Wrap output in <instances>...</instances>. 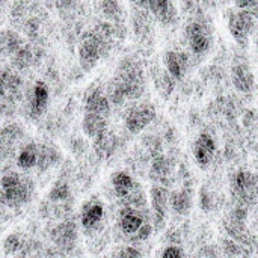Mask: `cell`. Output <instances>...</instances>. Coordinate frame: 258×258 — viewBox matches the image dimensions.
Listing matches in <instances>:
<instances>
[{"label":"cell","mask_w":258,"mask_h":258,"mask_svg":"<svg viewBox=\"0 0 258 258\" xmlns=\"http://www.w3.org/2000/svg\"><path fill=\"white\" fill-rule=\"evenodd\" d=\"M150 200H151V209L154 215V227L157 230H162L168 218V209L171 206L169 203L171 194L163 186H153L150 190Z\"/></svg>","instance_id":"cell-7"},{"label":"cell","mask_w":258,"mask_h":258,"mask_svg":"<svg viewBox=\"0 0 258 258\" xmlns=\"http://www.w3.org/2000/svg\"><path fill=\"white\" fill-rule=\"evenodd\" d=\"M236 6L237 9L248 11L258 18V0H236Z\"/></svg>","instance_id":"cell-32"},{"label":"cell","mask_w":258,"mask_h":258,"mask_svg":"<svg viewBox=\"0 0 258 258\" xmlns=\"http://www.w3.org/2000/svg\"><path fill=\"white\" fill-rule=\"evenodd\" d=\"M257 228H258V221H257Z\"/></svg>","instance_id":"cell-39"},{"label":"cell","mask_w":258,"mask_h":258,"mask_svg":"<svg viewBox=\"0 0 258 258\" xmlns=\"http://www.w3.org/2000/svg\"><path fill=\"white\" fill-rule=\"evenodd\" d=\"M59 160H60V154L56 147L48 145V144L39 145V156H38V165H36L39 172H44L53 168L54 165L59 163Z\"/></svg>","instance_id":"cell-22"},{"label":"cell","mask_w":258,"mask_h":258,"mask_svg":"<svg viewBox=\"0 0 258 258\" xmlns=\"http://www.w3.org/2000/svg\"><path fill=\"white\" fill-rule=\"evenodd\" d=\"M171 209L178 215H187L192 209V192L190 189H181L171 194Z\"/></svg>","instance_id":"cell-23"},{"label":"cell","mask_w":258,"mask_h":258,"mask_svg":"<svg viewBox=\"0 0 258 258\" xmlns=\"http://www.w3.org/2000/svg\"><path fill=\"white\" fill-rule=\"evenodd\" d=\"M51 240L60 251L68 252L73 249L77 242V227L74 221H65L54 227L51 231Z\"/></svg>","instance_id":"cell-10"},{"label":"cell","mask_w":258,"mask_h":258,"mask_svg":"<svg viewBox=\"0 0 258 258\" xmlns=\"http://www.w3.org/2000/svg\"><path fill=\"white\" fill-rule=\"evenodd\" d=\"M82 128L88 138L95 139L107 132V116L95 112H86L82 121Z\"/></svg>","instance_id":"cell-17"},{"label":"cell","mask_w":258,"mask_h":258,"mask_svg":"<svg viewBox=\"0 0 258 258\" xmlns=\"http://www.w3.org/2000/svg\"><path fill=\"white\" fill-rule=\"evenodd\" d=\"M225 230L228 236L239 243L245 245L248 242L249 236L246 230V209L243 206H239L230 213L228 219L225 221Z\"/></svg>","instance_id":"cell-8"},{"label":"cell","mask_w":258,"mask_h":258,"mask_svg":"<svg viewBox=\"0 0 258 258\" xmlns=\"http://www.w3.org/2000/svg\"><path fill=\"white\" fill-rule=\"evenodd\" d=\"M104 219V206L98 200H91L88 201L80 215V222L85 230H95Z\"/></svg>","instance_id":"cell-15"},{"label":"cell","mask_w":258,"mask_h":258,"mask_svg":"<svg viewBox=\"0 0 258 258\" xmlns=\"http://www.w3.org/2000/svg\"><path fill=\"white\" fill-rule=\"evenodd\" d=\"M148 9L163 24H172L175 21V9L171 0H150Z\"/></svg>","instance_id":"cell-20"},{"label":"cell","mask_w":258,"mask_h":258,"mask_svg":"<svg viewBox=\"0 0 258 258\" xmlns=\"http://www.w3.org/2000/svg\"><path fill=\"white\" fill-rule=\"evenodd\" d=\"M224 249H225V252L230 254V255H243V254H246V252L243 251L242 243H239V242L234 240V239L225 240V242H224Z\"/></svg>","instance_id":"cell-31"},{"label":"cell","mask_w":258,"mask_h":258,"mask_svg":"<svg viewBox=\"0 0 258 258\" xmlns=\"http://www.w3.org/2000/svg\"><path fill=\"white\" fill-rule=\"evenodd\" d=\"M147 224L141 210L133 206H128L122 210L119 216V228L127 236H135L141 231V228Z\"/></svg>","instance_id":"cell-13"},{"label":"cell","mask_w":258,"mask_h":258,"mask_svg":"<svg viewBox=\"0 0 258 258\" xmlns=\"http://www.w3.org/2000/svg\"><path fill=\"white\" fill-rule=\"evenodd\" d=\"M38 156H39V145L35 142H29L24 145L18 156H17V166L23 171H29L32 168H36L38 165Z\"/></svg>","instance_id":"cell-21"},{"label":"cell","mask_w":258,"mask_h":258,"mask_svg":"<svg viewBox=\"0 0 258 258\" xmlns=\"http://www.w3.org/2000/svg\"><path fill=\"white\" fill-rule=\"evenodd\" d=\"M33 194V183L30 178L18 172H6L2 177V203L9 209H17L26 204Z\"/></svg>","instance_id":"cell-2"},{"label":"cell","mask_w":258,"mask_h":258,"mask_svg":"<svg viewBox=\"0 0 258 258\" xmlns=\"http://www.w3.org/2000/svg\"><path fill=\"white\" fill-rule=\"evenodd\" d=\"M107 45L109 42L103 39L97 32L88 33L79 45V62L82 68L85 71L92 70L98 63L101 56L104 54Z\"/></svg>","instance_id":"cell-4"},{"label":"cell","mask_w":258,"mask_h":258,"mask_svg":"<svg viewBox=\"0 0 258 258\" xmlns=\"http://www.w3.org/2000/svg\"><path fill=\"white\" fill-rule=\"evenodd\" d=\"M21 88V79L18 74H15L12 70H3L2 71V98L3 103L12 101Z\"/></svg>","instance_id":"cell-19"},{"label":"cell","mask_w":258,"mask_h":258,"mask_svg":"<svg viewBox=\"0 0 258 258\" xmlns=\"http://www.w3.org/2000/svg\"><path fill=\"white\" fill-rule=\"evenodd\" d=\"M192 151H194V157H195L197 165L200 168L206 169L212 163V160L216 154V142L209 133H201L195 139Z\"/></svg>","instance_id":"cell-9"},{"label":"cell","mask_w":258,"mask_h":258,"mask_svg":"<svg viewBox=\"0 0 258 258\" xmlns=\"http://www.w3.org/2000/svg\"><path fill=\"white\" fill-rule=\"evenodd\" d=\"M231 80L234 88L242 94H249L254 89L255 79L249 68V63L246 60H237L234 62L231 68Z\"/></svg>","instance_id":"cell-12"},{"label":"cell","mask_w":258,"mask_h":258,"mask_svg":"<svg viewBox=\"0 0 258 258\" xmlns=\"http://www.w3.org/2000/svg\"><path fill=\"white\" fill-rule=\"evenodd\" d=\"M47 198L51 201V203H65L71 198V189L70 186L65 183V181H56L53 184V187L50 189Z\"/></svg>","instance_id":"cell-26"},{"label":"cell","mask_w":258,"mask_h":258,"mask_svg":"<svg viewBox=\"0 0 258 258\" xmlns=\"http://www.w3.org/2000/svg\"><path fill=\"white\" fill-rule=\"evenodd\" d=\"M257 48H258V39H257Z\"/></svg>","instance_id":"cell-38"},{"label":"cell","mask_w":258,"mask_h":258,"mask_svg":"<svg viewBox=\"0 0 258 258\" xmlns=\"http://www.w3.org/2000/svg\"><path fill=\"white\" fill-rule=\"evenodd\" d=\"M132 3H135L138 8H145V6H148V2L150 0H130Z\"/></svg>","instance_id":"cell-36"},{"label":"cell","mask_w":258,"mask_h":258,"mask_svg":"<svg viewBox=\"0 0 258 258\" xmlns=\"http://www.w3.org/2000/svg\"><path fill=\"white\" fill-rule=\"evenodd\" d=\"M186 36L189 47L195 54H203L210 48V35L203 23L192 21L186 27Z\"/></svg>","instance_id":"cell-11"},{"label":"cell","mask_w":258,"mask_h":258,"mask_svg":"<svg viewBox=\"0 0 258 258\" xmlns=\"http://www.w3.org/2000/svg\"><path fill=\"white\" fill-rule=\"evenodd\" d=\"M156 118V109L154 106L148 104V103H142V104H136L133 106L127 113H125V128L133 133L138 135L141 132H144Z\"/></svg>","instance_id":"cell-6"},{"label":"cell","mask_w":258,"mask_h":258,"mask_svg":"<svg viewBox=\"0 0 258 258\" xmlns=\"http://www.w3.org/2000/svg\"><path fill=\"white\" fill-rule=\"evenodd\" d=\"M21 39L17 33L5 30L2 35V48L6 54H15L21 48Z\"/></svg>","instance_id":"cell-27"},{"label":"cell","mask_w":258,"mask_h":258,"mask_svg":"<svg viewBox=\"0 0 258 258\" xmlns=\"http://www.w3.org/2000/svg\"><path fill=\"white\" fill-rule=\"evenodd\" d=\"M171 175V163L168 159L159 156L154 159L153 165H151V177L157 181H165V178H168Z\"/></svg>","instance_id":"cell-25"},{"label":"cell","mask_w":258,"mask_h":258,"mask_svg":"<svg viewBox=\"0 0 258 258\" xmlns=\"http://www.w3.org/2000/svg\"><path fill=\"white\" fill-rule=\"evenodd\" d=\"M23 240L18 234H11L6 237L5 243H3V249H5V254L6 255H12V254H17L20 249H23Z\"/></svg>","instance_id":"cell-30"},{"label":"cell","mask_w":258,"mask_h":258,"mask_svg":"<svg viewBox=\"0 0 258 258\" xmlns=\"http://www.w3.org/2000/svg\"><path fill=\"white\" fill-rule=\"evenodd\" d=\"M21 135H23L21 130L15 124H12L11 127H5L3 128V133H2V145H3V150H11L14 147L15 141L20 139Z\"/></svg>","instance_id":"cell-28"},{"label":"cell","mask_w":258,"mask_h":258,"mask_svg":"<svg viewBox=\"0 0 258 258\" xmlns=\"http://www.w3.org/2000/svg\"><path fill=\"white\" fill-rule=\"evenodd\" d=\"M110 104H112V101H110L109 95L103 94L98 89L91 91L85 98V110L86 112H95V113H101V115L109 116Z\"/></svg>","instance_id":"cell-18"},{"label":"cell","mask_w":258,"mask_h":258,"mask_svg":"<svg viewBox=\"0 0 258 258\" xmlns=\"http://www.w3.org/2000/svg\"><path fill=\"white\" fill-rule=\"evenodd\" d=\"M57 2H59V6H60V8H68V6L73 5L74 0H57Z\"/></svg>","instance_id":"cell-37"},{"label":"cell","mask_w":258,"mask_h":258,"mask_svg":"<svg viewBox=\"0 0 258 258\" xmlns=\"http://www.w3.org/2000/svg\"><path fill=\"white\" fill-rule=\"evenodd\" d=\"M151 233H153V225H151L150 222H147V224L141 228V231L136 234V239H138V240H147V239L151 236Z\"/></svg>","instance_id":"cell-35"},{"label":"cell","mask_w":258,"mask_h":258,"mask_svg":"<svg viewBox=\"0 0 258 258\" xmlns=\"http://www.w3.org/2000/svg\"><path fill=\"white\" fill-rule=\"evenodd\" d=\"M48 100H50V91L48 86L42 82L38 80L33 88H32V94L29 98V112L33 118H38L44 113V110L48 106Z\"/></svg>","instance_id":"cell-14"},{"label":"cell","mask_w":258,"mask_h":258,"mask_svg":"<svg viewBox=\"0 0 258 258\" xmlns=\"http://www.w3.org/2000/svg\"><path fill=\"white\" fill-rule=\"evenodd\" d=\"M115 255H118V257H141L142 252L139 249H136L135 246H125L124 249H121Z\"/></svg>","instance_id":"cell-34"},{"label":"cell","mask_w":258,"mask_h":258,"mask_svg":"<svg viewBox=\"0 0 258 258\" xmlns=\"http://www.w3.org/2000/svg\"><path fill=\"white\" fill-rule=\"evenodd\" d=\"M94 148H95V153L106 159V157H110L113 154V151L116 150V138L109 133V132H104L103 135H100L98 138L94 139Z\"/></svg>","instance_id":"cell-24"},{"label":"cell","mask_w":258,"mask_h":258,"mask_svg":"<svg viewBox=\"0 0 258 258\" xmlns=\"http://www.w3.org/2000/svg\"><path fill=\"white\" fill-rule=\"evenodd\" d=\"M231 190L239 206H252L258 200V175L246 171L239 169L231 177Z\"/></svg>","instance_id":"cell-3"},{"label":"cell","mask_w":258,"mask_h":258,"mask_svg":"<svg viewBox=\"0 0 258 258\" xmlns=\"http://www.w3.org/2000/svg\"><path fill=\"white\" fill-rule=\"evenodd\" d=\"M165 67L168 74H171V77L180 80L184 77L187 67H189V57L184 51H178V50H171L166 51L165 54Z\"/></svg>","instance_id":"cell-16"},{"label":"cell","mask_w":258,"mask_h":258,"mask_svg":"<svg viewBox=\"0 0 258 258\" xmlns=\"http://www.w3.org/2000/svg\"><path fill=\"white\" fill-rule=\"evenodd\" d=\"M163 258H172V257H183L184 255V251L180 248V246H175V245H171V246H166L162 254H160Z\"/></svg>","instance_id":"cell-33"},{"label":"cell","mask_w":258,"mask_h":258,"mask_svg":"<svg viewBox=\"0 0 258 258\" xmlns=\"http://www.w3.org/2000/svg\"><path fill=\"white\" fill-rule=\"evenodd\" d=\"M144 92V73L141 65L133 59L119 62L115 77L112 79L107 95L113 104L124 103L125 98H139Z\"/></svg>","instance_id":"cell-1"},{"label":"cell","mask_w":258,"mask_h":258,"mask_svg":"<svg viewBox=\"0 0 258 258\" xmlns=\"http://www.w3.org/2000/svg\"><path fill=\"white\" fill-rule=\"evenodd\" d=\"M255 26V17L243 9L231 11L228 17V30L234 41L240 47H246L249 42V38L254 32Z\"/></svg>","instance_id":"cell-5"},{"label":"cell","mask_w":258,"mask_h":258,"mask_svg":"<svg viewBox=\"0 0 258 258\" xmlns=\"http://www.w3.org/2000/svg\"><path fill=\"white\" fill-rule=\"evenodd\" d=\"M101 11L110 20H119V15L122 14L118 0H101Z\"/></svg>","instance_id":"cell-29"}]
</instances>
